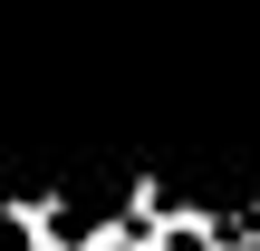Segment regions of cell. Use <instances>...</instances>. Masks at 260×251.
Here are the masks:
<instances>
[{"label": "cell", "mask_w": 260, "mask_h": 251, "mask_svg": "<svg viewBox=\"0 0 260 251\" xmlns=\"http://www.w3.org/2000/svg\"><path fill=\"white\" fill-rule=\"evenodd\" d=\"M0 251H29V213H0Z\"/></svg>", "instance_id": "6da1fadb"}, {"label": "cell", "mask_w": 260, "mask_h": 251, "mask_svg": "<svg viewBox=\"0 0 260 251\" xmlns=\"http://www.w3.org/2000/svg\"><path fill=\"white\" fill-rule=\"evenodd\" d=\"M87 251H154V242H145V232H96Z\"/></svg>", "instance_id": "7a4b0ae2"}]
</instances>
